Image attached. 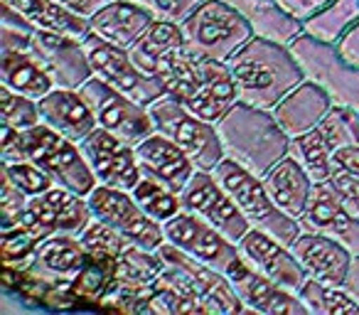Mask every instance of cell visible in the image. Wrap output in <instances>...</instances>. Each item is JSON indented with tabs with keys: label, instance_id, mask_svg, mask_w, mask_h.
I'll return each instance as SVG.
<instances>
[{
	"label": "cell",
	"instance_id": "cell-1",
	"mask_svg": "<svg viewBox=\"0 0 359 315\" xmlns=\"http://www.w3.org/2000/svg\"><path fill=\"white\" fill-rule=\"evenodd\" d=\"M241 104L271 111L280 99L305 81L290 45L254 35L226 62Z\"/></svg>",
	"mask_w": 359,
	"mask_h": 315
},
{
	"label": "cell",
	"instance_id": "cell-2",
	"mask_svg": "<svg viewBox=\"0 0 359 315\" xmlns=\"http://www.w3.org/2000/svg\"><path fill=\"white\" fill-rule=\"evenodd\" d=\"M217 133L224 148V158L239 163L259 177H264L280 158L288 155L290 135L280 128L276 116L241 101L217 123Z\"/></svg>",
	"mask_w": 359,
	"mask_h": 315
},
{
	"label": "cell",
	"instance_id": "cell-3",
	"mask_svg": "<svg viewBox=\"0 0 359 315\" xmlns=\"http://www.w3.org/2000/svg\"><path fill=\"white\" fill-rule=\"evenodd\" d=\"M212 175L231 195V200L236 202V207L246 217L251 229L269 232L271 236H276L283 244H293L295 236L300 234V222L288 217L271 200L269 190H266L264 180L259 175H254L251 170L241 168L239 163L229 161V158H224L212 170Z\"/></svg>",
	"mask_w": 359,
	"mask_h": 315
},
{
	"label": "cell",
	"instance_id": "cell-4",
	"mask_svg": "<svg viewBox=\"0 0 359 315\" xmlns=\"http://www.w3.org/2000/svg\"><path fill=\"white\" fill-rule=\"evenodd\" d=\"M180 27L192 55L217 62H229L254 37L244 15L224 0H205Z\"/></svg>",
	"mask_w": 359,
	"mask_h": 315
},
{
	"label": "cell",
	"instance_id": "cell-5",
	"mask_svg": "<svg viewBox=\"0 0 359 315\" xmlns=\"http://www.w3.org/2000/svg\"><path fill=\"white\" fill-rule=\"evenodd\" d=\"M148 109L155 130L177 143L200 170H215L224 161V148H222L217 126L195 116L180 99L163 94L153 104H148Z\"/></svg>",
	"mask_w": 359,
	"mask_h": 315
},
{
	"label": "cell",
	"instance_id": "cell-6",
	"mask_svg": "<svg viewBox=\"0 0 359 315\" xmlns=\"http://www.w3.org/2000/svg\"><path fill=\"white\" fill-rule=\"evenodd\" d=\"M22 150L27 161L37 163L57 185L69 187L84 197L96 187V177L81 153V145L47 123L22 130Z\"/></svg>",
	"mask_w": 359,
	"mask_h": 315
},
{
	"label": "cell",
	"instance_id": "cell-7",
	"mask_svg": "<svg viewBox=\"0 0 359 315\" xmlns=\"http://www.w3.org/2000/svg\"><path fill=\"white\" fill-rule=\"evenodd\" d=\"M305 79L323 86L332 104L359 111V67L349 65L337 45L298 35L290 45Z\"/></svg>",
	"mask_w": 359,
	"mask_h": 315
},
{
	"label": "cell",
	"instance_id": "cell-8",
	"mask_svg": "<svg viewBox=\"0 0 359 315\" xmlns=\"http://www.w3.org/2000/svg\"><path fill=\"white\" fill-rule=\"evenodd\" d=\"M84 52L89 57L91 74L104 84H109L111 89L121 91V94L130 96V99L140 101L145 106L165 94L163 84L155 76L145 74L133 62L130 52L123 50V47H116L89 32L84 37Z\"/></svg>",
	"mask_w": 359,
	"mask_h": 315
},
{
	"label": "cell",
	"instance_id": "cell-9",
	"mask_svg": "<svg viewBox=\"0 0 359 315\" xmlns=\"http://www.w3.org/2000/svg\"><path fill=\"white\" fill-rule=\"evenodd\" d=\"M79 91L89 101L99 128L111 130V133L123 138L130 145H138L143 138L155 133L150 109L145 104H140V101L111 89L109 84H104L96 76H91L84 86H79Z\"/></svg>",
	"mask_w": 359,
	"mask_h": 315
},
{
	"label": "cell",
	"instance_id": "cell-10",
	"mask_svg": "<svg viewBox=\"0 0 359 315\" xmlns=\"http://www.w3.org/2000/svg\"><path fill=\"white\" fill-rule=\"evenodd\" d=\"M86 202H89L91 215H94L96 220L114 227L116 232H121V234L128 241H133V244L145 246V249H158L165 241L163 224L140 210V205L135 202L130 190L96 185L94 190L86 195Z\"/></svg>",
	"mask_w": 359,
	"mask_h": 315
},
{
	"label": "cell",
	"instance_id": "cell-11",
	"mask_svg": "<svg viewBox=\"0 0 359 315\" xmlns=\"http://www.w3.org/2000/svg\"><path fill=\"white\" fill-rule=\"evenodd\" d=\"M91 220H94V215H91V207L84 195L65 185H55L42 195L27 200L22 224L40 239H47L55 234L79 236Z\"/></svg>",
	"mask_w": 359,
	"mask_h": 315
},
{
	"label": "cell",
	"instance_id": "cell-12",
	"mask_svg": "<svg viewBox=\"0 0 359 315\" xmlns=\"http://www.w3.org/2000/svg\"><path fill=\"white\" fill-rule=\"evenodd\" d=\"M165 241L177 246L180 251H185L187 256L202 261L207 266H215L219 271H229L231 264L239 259L236 244H231L219 229L205 222L200 215L185 210H180L172 220L163 224Z\"/></svg>",
	"mask_w": 359,
	"mask_h": 315
},
{
	"label": "cell",
	"instance_id": "cell-13",
	"mask_svg": "<svg viewBox=\"0 0 359 315\" xmlns=\"http://www.w3.org/2000/svg\"><path fill=\"white\" fill-rule=\"evenodd\" d=\"M180 195H182L187 210L210 222L231 244H239L246 236V232L251 229L246 217L241 215L229 192L219 185V180L212 175V170H197Z\"/></svg>",
	"mask_w": 359,
	"mask_h": 315
},
{
	"label": "cell",
	"instance_id": "cell-14",
	"mask_svg": "<svg viewBox=\"0 0 359 315\" xmlns=\"http://www.w3.org/2000/svg\"><path fill=\"white\" fill-rule=\"evenodd\" d=\"M79 145L96 177V185L133 190L135 182L143 177L138 155H135V145L126 143L123 138L114 135L111 130L96 128Z\"/></svg>",
	"mask_w": 359,
	"mask_h": 315
},
{
	"label": "cell",
	"instance_id": "cell-15",
	"mask_svg": "<svg viewBox=\"0 0 359 315\" xmlns=\"http://www.w3.org/2000/svg\"><path fill=\"white\" fill-rule=\"evenodd\" d=\"M300 229L327 234L352 254H359V217L349 210L332 182H320L313 187L308 207L300 217Z\"/></svg>",
	"mask_w": 359,
	"mask_h": 315
},
{
	"label": "cell",
	"instance_id": "cell-16",
	"mask_svg": "<svg viewBox=\"0 0 359 315\" xmlns=\"http://www.w3.org/2000/svg\"><path fill=\"white\" fill-rule=\"evenodd\" d=\"M236 251L251 269H256L266 279L276 281L278 286L293 290V293H298L300 286L308 279L303 266L298 264L295 254L290 251V246L271 236L269 232L249 229L244 239L236 244Z\"/></svg>",
	"mask_w": 359,
	"mask_h": 315
},
{
	"label": "cell",
	"instance_id": "cell-17",
	"mask_svg": "<svg viewBox=\"0 0 359 315\" xmlns=\"http://www.w3.org/2000/svg\"><path fill=\"white\" fill-rule=\"evenodd\" d=\"M226 276H229L234 290L239 293L244 310L264 315H308L298 293L283 288L276 281L266 279L264 274L251 269L241 256L231 264Z\"/></svg>",
	"mask_w": 359,
	"mask_h": 315
},
{
	"label": "cell",
	"instance_id": "cell-18",
	"mask_svg": "<svg viewBox=\"0 0 359 315\" xmlns=\"http://www.w3.org/2000/svg\"><path fill=\"white\" fill-rule=\"evenodd\" d=\"M158 251L165 256V259L175 261V264H180L182 269L187 271V276L192 279V283L197 286L202 300H205L207 315L246 313L239 293L234 290V286H231L229 276H226L224 271H219V269H215V266H207V264H202V261L192 259V256H187L185 251H180L177 246L168 244V241H163V244L158 246Z\"/></svg>",
	"mask_w": 359,
	"mask_h": 315
},
{
	"label": "cell",
	"instance_id": "cell-19",
	"mask_svg": "<svg viewBox=\"0 0 359 315\" xmlns=\"http://www.w3.org/2000/svg\"><path fill=\"white\" fill-rule=\"evenodd\" d=\"M290 251L295 254L298 264L303 266L308 279L344 286L354 254L347 246L334 241L332 236L320 234V232L300 229V234L290 244Z\"/></svg>",
	"mask_w": 359,
	"mask_h": 315
},
{
	"label": "cell",
	"instance_id": "cell-20",
	"mask_svg": "<svg viewBox=\"0 0 359 315\" xmlns=\"http://www.w3.org/2000/svg\"><path fill=\"white\" fill-rule=\"evenodd\" d=\"M135 155H138L143 175L155 177L163 185L172 187L175 192L185 190L192 175L200 170L185 150L180 148L177 143H172L168 135L158 133V130L135 145Z\"/></svg>",
	"mask_w": 359,
	"mask_h": 315
},
{
	"label": "cell",
	"instance_id": "cell-21",
	"mask_svg": "<svg viewBox=\"0 0 359 315\" xmlns=\"http://www.w3.org/2000/svg\"><path fill=\"white\" fill-rule=\"evenodd\" d=\"M35 55L42 60L57 86L79 89L91 79V65L84 52V40H74L55 32H40L35 37Z\"/></svg>",
	"mask_w": 359,
	"mask_h": 315
},
{
	"label": "cell",
	"instance_id": "cell-22",
	"mask_svg": "<svg viewBox=\"0 0 359 315\" xmlns=\"http://www.w3.org/2000/svg\"><path fill=\"white\" fill-rule=\"evenodd\" d=\"M40 114L42 123L60 130L62 135H67L74 143L86 140L99 128L94 111H91L89 101H86V96L79 89L57 86L45 99H40Z\"/></svg>",
	"mask_w": 359,
	"mask_h": 315
},
{
	"label": "cell",
	"instance_id": "cell-23",
	"mask_svg": "<svg viewBox=\"0 0 359 315\" xmlns=\"http://www.w3.org/2000/svg\"><path fill=\"white\" fill-rule=\"evenodd\" d=\"M332 106H334L332 99H330L323 86L305 79L303 84L295 86L285 99H280L278 104L271 109V114L276 116L280 128L293 138V135L308 133V130L318 128Z\"/></svg>",
	"mask_w": 359,
	"mask_h": 315
},
{
	"label": "cell",
	"instance_id": "cell-24",
	"mask_svg": "<svg viewBox=\"0 0 359 315\" xmlns=\"http://www.w3.org/2000/svg\"><path fill=\"white\" fill-rule=\"evenodd\" d=\"M182 104L195 116H200V119L210 121L215 126L219 123L239 104V94H236V84L229 72V65L226 62L207 60L205 79Z\"/></svg>",
	"mask_w": 359,
	"mask_h": 315
},
{
	"label": "cell",
	"instance_id": "cell-25",
	"mask_svg": "<svg viewBox=\"0 0 359 315\" xmlns=\"http://www.w3.org/2000/svg\"><path fill=\"white\" fill-rule=\"evenodd\" d=\"M163 256V254H160ZM165 259V256H163ZM150 313L153 315H180V313H205L207 305L202 300L197 286L187 276V271L175 261L165 259V269L153 283L150 293Z\"/></svg>",
	"mask_w": 359,
	"mask_h": 315
},
{
	"label": "cell",
	"instance_id": "cell-26",
	"mask_svg": "<svg viewBox=\"0 0 359 315\" xmlns=\"http://www.w3.org/2000/svg\"><path fill=\"white\" fill-rule=\"evenodd\" d=\"M155 18L140 6L130 3V0H114L106 8H101L94 18L89 20L91 35L101 37V40L111 42L116 47L130 50L133 42L143 35L150 27Z\"/></svg>",
	"mask_w": 359,
	"mask_h": 315
},
{
	"label": "cell",
	"instance_id": "cell-27",
	"mask_svg": "<svg viewBox=\"0 0 359 315\" xmlns=\"http://www.w3.org/2000/svg\"><path fill=\"white\" fill-rule=\"evenodd\" d=\"M86 264V249L76 234H55L40 241L30 269L55 283H72Z\"/></svg>",
	"mask_w": 359,
	"mask_h": 315
},
{
	"label": "cell",
	"instance_id": "cell-28",
	"mask_svg": "<svg viewBox=\"0 0 359 315\" xmlns=\"http://www.w3.org/2000/svg\"><path fill=\"white\" fill-rule=\"evenodd\" d=\"M261 180H264L271 200H273L288 217L300 222L305 207H308L310 192H313V187H315V182L308 177V173H305L290 155H285V158H280Z\"/></svg>",
	"mask_w": 359,
	"mask_h": 315
},
{
	"label": "cell",
	"instance_id": "cell-29",
	"mask_svg": "<svg viewBox=\"0 0 359 315\" xmlns=\"http://www.w3.org/2000/svg\"><path fill=\"white\" fill-rule=\"evenodd\" d=\"M0 86L40 101L57 89V81L42 65L35 52H3L0 50Z\"/></svg>",
	"mask_w": 359,
	"mask_h": 315
},
{
	"label": "cell",
	"instance_id": "cell-30",
	"mask_svg": "<svg viewBox=\"0 0 359 315\" xmlns=\"http://www.w3.org/2000/svg\"><path fill=\"white\" fill-rule=\"evenodd\" d=\"M0 6L20 13L40 32H55V35L74 37V40H84L91 32L89 20L72 13L60 0H0Z\"/></svg>",
	"mask_w": 359,
	"mask_h": 315
},
{
	"label": "cell",
	"instance_id": "cell-31",
	"mask_svg": "<svg viewBox=\"0 0 359 315\" xmlns=\"http://www.w3.org/2000/svg\"><path fill=\"white\" fill-rule=\"evenodd\" d=\"M234 11L244 15V20L251 25L254 35L266 40L280 42V45H293L298 35H303V22L290 18L278 0H224Z\"/></svg>",
	"mask_w": 359,
	"mask_h": 315
},
{
	"label": "cell",
	"instance_id": "cell-32",
	"mask_svg": "<svg viewBox=\"0 0 359 315\" xmlns=\"http://www.w3.org/2000/svg\"><path fill=\"white\" fill-rule=\"evenodd\" d=\"M182 47H185V37H182V27L177 22L153 20L148 30L133 42V47L128 52L145 74L155 76L160 67H163V62L172 52L182 50Z\"/></svg>",
	"mask_w": 359,
	"mask_h": 315
},
{
	"label": "cell",
	"instance_id": "cell-33",
	"mask_svg": "<svg viewBox=\"0 0 359 315\" xmlns=\"http://www.w3.org/2000/svg\"><path fill=\"white\" fill-rule=\"evenodd\" d=\"M116 269H118V256L86 254L84 269L72 281V293L79 308H99L111 286L116 283Z\"/></svg>",
	"mask_w": 359,
	"mask_h": 315
},
{
	"label": "cell",
	"instance_id": "cell-34",
	"mask_svg": "<svg viewBox=\"0 0 359 315\" xmlns=\"http://www.w3.org/2000/svg\"><path fill=\"white\" fill-rule=\"evenodd\" d=\"M288 155L308 173V177L315 185L330 182V177H332L334 150L330 148L327 138H325L320 128L293 135L288 143Z\"/></svg>",
	"mask_w": 359,
	"mask_h": 315
},
{
	"label": "cell",
	"instance_id": "cell-35",
	"mask_svg": "<svg viewBox=\"0 0 359 315\" xmlns=\"http://www.w3.org/2000/svg\"><path fill=\"white\" fill-rule=\"evenodd\" d=\"M165 269V259L158 249H145L130 241L118 256V269H116V283L130 286V288L153 290V283Z\"/></svg>",
	"mask_w": 359,
	"mask_h": 315
},
{
	"label": "cell",
	"instance_id": "cell-36",
	"mask_svg": "<svg viewBox=\"0 0 359 315\" xmlns=\"http://www.w3.org/2000/svg\"><path fill=\"white\" fill-rule=\"evenodd\" d=\"M359 22V0H332L327 8L303 22V32L315 40L337 45Z\"/></svg>",
	"mask_w": 359,
	"mask_h": 315
},
{
	"label": "cell",
	"instance_id": "cell-37",
	"mask_svg": "<svg viewBox=\"0 0 359 315\" xmlns=\"http://www.w3.org/2000/svg\"><path fill=\"white\" fill-rule=\"evenodd\" d=\"M298 298L303 300L308 315H339L359 313V300L344 286L325 283V281L305 279L300 286Z\"/></svg>",
	"mask_w": 359,
	"mask_h": 315
},
{
	"label": "cell",
	"instance_id": "cell-38",
	"mask_svg": "<svg viewBox=\"0 0 359 315\" xmlns=\"http://www.w3.org/2000/svg\"><path fill=\"white\" fill-rule=\"evenodd\" d=\"M130 192H133L140 210H143L148 217H153L155 222H160V224L172 220L180 210H185V202H182V195H180V192H175L172 187L163 185V182L155 180V177H150V175L140 177Z\"/></svg>",
	"mask_w": 359,
	"mask_h": 315
},
{
	"label": "cell",
	"instance_id": "cell-39",
	"mask_svg": "<svg viewBox=\"0 0 359 315\" xmlns=\"http://www.w3.org/2000/svg\"><path fill=\"white\" fill-rule=\"evenodd\" d=\"M330 182L339 190L349 210L359 217V145L342 148L334 153Z\"/></svg>",
	"mask_w": 359,
	"mask_h": 315
},
{
	"label": "cell",
	"instance_id": "cell-40",
	"mask_svg": "<svg viewBox=\"0 0 359 315\" xmlns=\"http://www.w3.org/2000/svg\"><path fill=\"white\" fill-rule=\"evenodd\" d=\"M40 236L32 234L25 224L15 229L0 232V259L8 269H30L35 261V251L40 246Z\"/></svg>",
	"mask_w": 359,
	"mask_h": 315
},
{
	"label": "cell",
	"instance_id": "cell-41",
	"mask_svg": "<svg viewBox=\"0 0 359 315\" xmlns=\"http://www.w3.org/2000/svg\"><path fill=\"white\" fill-rule=\"evenodd\" d=\"M318 128L323 130V135L327 138L330 148L334 153L342 148L359 145V111L334 104Z\"/></svg>",
	"mask_w": 359,
	"mask_h": 315
},
{
	"label": "cell",
	"instance_id": "cell-42",
	"mask_svg": "<svg viewBox=\"0 0 359 315\" xmlns=\"http://www.w3.org/2000/svg\"><path fill=\"white\" fill-rule=\"evenodd\" d=\"M0 114H3V123L13 126L18 130H27L32 126L42 123L40 101L18 94L8 86H0Z\"/></svg>",
	"mask_w": 359,
	"mask_h": 315
},
{
	"label": "cell",
	"instance_id": "cell-43",
	"mask_svg": "<svg viewBox=\"0 0 359 315\" xmlns=\"http://www.w3.org/2000/svg\"><path fill=\"white\" fill-rule=\"evenodd\" d=\"M3 177H8L13 185L20 187L27 197L42 195V192H47L50 187L57 185V182L52 180V177L47 175L37 163L27 161V158H22V161L3 163Z\"/></svg>",
	"mask_w": 359,
	"mask_h": 315
},
{
	"label": "cell",
	"instance_id": "cell-44",
	"mask_svg": "<svg viewBox=\"0 0 359 315\" xmlns=\"http://www.w3.org/2000/svg\"><path fill=\"white\" fill-rule=\"evenodd\" d=\"M79 239H81V244H84L86 254H104V256H121L126 246L130 244L121 232H116L114 227L96 220V217L84 227Z\"/></svg>",
	"mask_w": 359,
	"mask_h": 315
},
{
	"label": "cell",
	"instance_id": "cell-45",
	"mask_svg": "<svg viewBox=\"0 0 359 315\" xmlns=\"http://www.w3.org/2000/svg\"><path fill=\"white\" fill-rule=\"evenodd\" d=\"M27 200L30 197L20 187H15L8 177H3V190H0V232L15 229V227L22 224Z\"/></svg>",
	"mask_w": 359,
	"mask_h": 315
},
{
	"label": "cell",
	"instance_id": "cell-46",
	"mask_svg": "<svg viewBox=\"0 0 359 315\" xmlns=\"http://www.w3.org/2000/svg\"><path fill=\"white\" fill-rule=\"evenodd\" d=\"M130 3L148 11L155 20H168L182 25L205 0H130Z\"/></svg>",
	"mask_w": 359,
	"mask_h": 315
},
{
	"label": "cell",
	"instance_id": "cell-47",
	"mask_svg": "<svg viewBox=\"0 0 359 315\" xmlns=\"http://www.w3.org/2000/svg\"><path fill=\"white\" fill-rule=\"evenodd\" d=\"M25 150H22V130L3 123L0 128V163L8 161H22Z\"/></svg>",
	"mask_w": 359,
	"mask_h": 315
},
{
	"label": "cell",
	"instance_id": "cell-48",
	"mask_svg": "<svg viewBox=\"0 0 359 315\" xmlns=\"http://www.w3.org/2000/svg\"><path fill=\"white\" fill-rule=\"evenodd\" d=\"M330 3H332V0H278V6L298 22H308L310 18L318 15Z\"/></svg>",
	"mask_w": 359,
	"mask_h": 315
},
{
	"label": "cell",
	"instance_id": "cell-49",
	"mask_svg": "<svg viewBox=\"0 0 359 315\" xmlns=\"http://www.w3.org/2000/svg\"><path fill=\"white\" fill-rule=\"evenodd\" d=\"M60 3L69 8L72 13H76L79 18H84V20H91L101 8H106L114 0H60Z\"/></svg>",
	"mask_w": 359,
	"mask_h": 315
},
{
	"label": "cell",
	"instance_id": "cell-50",
	"mask_svg": "<svg viewBox=\"0 0 359 315\" xmlns=\"http://www.w3.org/2000/svg\"><path fill=\"white\" fill-rule=\"evenodd\" d=\"M337 47H339V52H342V57L349 62V65L359 67V22L342 37V40L337 42Z\"/></svg>",
	"mask_w": 359,
	"mask_h": 315
},
{
	"label": "cell",
	"instance_id": "cell-51",
	"mask_svg": "<svg viewBox=\"0 0 359 315\" xmlns=\"http://www.w3.org/2000/svg\"><path fill=\"white\" fill-rule=\"evenodd\" d=\"M344 288L359 300V254L352 256V264H349L347 279H344Z\"/></svg>",
	"mask_w": 359,
	"mask_h": 315
}]
</instances>
